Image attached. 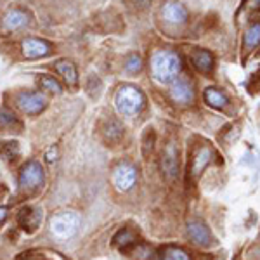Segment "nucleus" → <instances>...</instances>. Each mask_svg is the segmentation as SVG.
<instances>
[{
	"label": "nucleus",
	"instance_id": "f257e3e1",
	"mask_svg": "<svg viewBox=\"0 0 260 260\" xmlns=\"http://www.w3.org/2000/svg\"><path fill=\"white\" fill-rule=\"evenodd\" d=\"M182 70L180 57L172 50H160L151 59V71L153 77L161 83H170L179 77Z\"/></svg>",
	"mask_w": 260,
	"mask_h": 260
},
{
	"label": "nucleus",
	"instance_id": "f03ea898",
	"mask_svg": "<svg viewBox=\"0 0 260 260\" xmlns=\"http://www.w3.org/2000/svg\"><path fill=\"white\" fill-rule=\"evenodd\" d=\"M116 110L125 116H134L137 115L142 106H144V95L139 89L132 85H123L121 89L116 92L115 98Z\"/></svg>",
	"mask_w": 260,
	"mask_h": 260
},
{
	"label": "nucleus",
	"instance_id": "7ed1b4c3",
	"mask_svg": "<svg viewBox=\"0 0 260 260\" xmlns=\"http://www.w3.org/2000/svg\"><path fill=\"white\" fill-rule=\"evenodd\" d=\"M80 229V217L75 212H61L50 219V231L59 240H70Z\"/></svg>",
	"mask_w": 260,
	"mask_h": 260
},
{
	"label": "nucleus",
	"instance_id": "20e7f679",
	"mask_svg": "<svg viewBox=\"0 0 260 260\" xmlns=\"http://www.w3.org/2000/svg\"><path fill=\"white\" fill-rule=\"evenodd\" d=\"M187 236L196 246H201V248H212V246L217 245V240L212 234V231L201 220H191L187 224Z\"/></svg>",
	"mask_w": 260,
	"mask_h": 260
},
{
	"label": "nucleus",
	"instance_id": "39448f33",
	"mask_svg": "<svg viewBox=\"0 0 260 260\" xmlns=\"http://www.w3.org/2000/svg\"><path fill=\"white\" fill-rule=\"evenodd\" d=\"M44 184V169L39 161H30L21 169L19 174V186L26 191L39 189Z\"/></svg>",
	"mask_w": 260,
	"mask_h": 260
},
{
	"label": "nucleus",
	"instance_id": "423d86ee",
	"mask_svg": "<svg viewBox=\"0 0 260 260\" xmlns=\"http://www.w3.org/2000/svg\"><path fill=\"white\" fill-rule=\"evenodd\" d=\"M18 106L26 115H39L47 108V98L42 92H23L18 95Z\"/></svg>",
	"mask_w": 260,
	"mask_h": 260
},
{
	"label": "nucleus",
	"instance_id": "0eeeda50",
	"mask_svg": "<svg viewBox=\"0 0 260 260\" xmlns=\"http://www.w3.org/2000/svg\"><path fill=\"white\" fill-rule=\"evenodd\" d=\"M136 169L132 165H128V163H120L115 169V172H113V182H115L118 191H130L134 184H136Z\"/></svg>",
	"mask_w": 260,
	"mask_h": 260
},
{
	"label": "nucleus",
	"instance_id": "6e6552de",
	"mask_svg": "<svg viewBox=\"0 0 260 260\" xmlns=\"http://www.w3.org/2000/svg\"><path fill=\"white\" fill-rule=\"evenodd\" d=\"M170 95L174 101L180 104H191L194 99V89H192L191 82L186 78H175L170 87Z\"/></svg>",
	"mask_w": 260,
	"mask_h": 260
},
{
	"label": "nucleus",
	"instance_id": "1a4fd4ad",
	"mask_svg": "<svg viewBox=\"0 0 260 260\" xmlns=\"http://www.w3.org/2000/svg\"><path fill=\"white\" fill-rule=\"evenodd\" d=\"M23 54L28 59H37L50 54V44L40 39H26L23 42Z\"/></svg>",
	"mask_w": 260,
	"mask_h": 260
},
{
	"label": "nucleus",
	"instance_id": "9d476101",
	"mask_svg": "<svg viewBox=\"0 0 260 260\" xmlns=\"http://www.w3.org/2000/svg\"><path fill=\"white\" fill-rule=\"evenodd\" d=\"M161 167L169 179H175L179 175V153L174 144H170L169 148L165 149V153H163Z\"/></svg>",
	"mask_w": 260,
	"mask_h": 260
},
{
	"label": "nucleus",
	"instance_id": "9b49d317",
	"mask_svg": "<svg viewBox=\"0 0 260 260\" xmlns=\"http://www.w3.org/2000/svg\"><path fill=\"white\" fill-rule=\"evenodd\" d=\"M18 222L24 231L33 233V231L39 229L42 222V210L40 208H24V210L19 212Z\"/></svg>",
	"mask_w": 260,
	"mask_h": 260
},
{
	"label": "nucleus",
	"instance_id": "f8f14e48",
	"mask_svg": "<svg viewBox=\"0 0 260 260\" xmlns=\"http://www.w3.org/2000/svg\"><path fill=\"white\" fill-rule=\"evenodd\" d=\"M30 23V14L23 9H11L4 16L2 24L6 30H19Z\"/></svg>",
	"mask_w": 260,
	"mask_h": 260
},
{
	"label": "nucleus",
	"instance_id": "ddd939ff",
	"mask_svg": "<svg viewBox=\"0 0 260 260\" xmlns=\"http://www.w3.org/2000/svg\"><path fill=\"white\" fill-rule=\"evenodd\" d=\"M163 18H165L169 23L179 24V23H186L187 21V11L182 4L179 2H167L163 6Z\"/></svg>",
	"mask_w": 260,
	"mask_h": 260
},
{
	"label": "nucleus",
	"instance_id": "4468645a",
	"mask_svg": "<svg viewBox=\"0 0 260 260\" xmlns=\"http://www.w3.org/2000/svg\"><path fill=\"white\" fill-rule=\"evenodd\" d=\"M191 62L196 70L203 71V73H210V71L213 70V64H215L212 54L208 52V50H203V49H198L191 54Z\"/></svg>",
	"mask_w": 260,
	"mask_h": 260
},
{
	"label": "nucleus",
	"instance_id": "2eb2a0df",
	"mask_svg": "<svg viewBox=\"0 0 260 260\" xmlns=\"http://www.w3.org/2000/svg\"><path fill=\"white\" fill-rule=\"evenodd\" d=\"M56 71L61 75L62 78H64L66 83H70V85H77V68H75V64L68 59H61L56 62Z\"/></svg>",
	"mask_w": 260,
	"mask_h": 260
},
{
	"label": "nucleus",
	"instance_id": "dca6fc26",
	"mask_svg": "<svg viewBox=\"0 0 260 260\" xmlns=\"http://www.w3.org/2000/svg\"><path fill=\"white\" fill-rule=\"evenodd\" d=\"M212 158H213V151L210 148H207V146H205V148H201L198 153H196V156H194V163H192V174L200 175L201 172L210 165Z\"/></svg>",
	"mask_w": 260,
	"mask_h": 260
},
{
	"label": "nucleus",
	"instance_id": "f3484780",
	"mask_svg": "<svg viewBox=\"0 0 260 260\" xmlns=\"http://www.w3.org/2000/svg\"><path fill=\"white\" fill-rule=\"evenodd\" d=\"M205 101H207L208 106L215 108V110H222V108L228 106L229 99L225 98V94H222L220 90H217L215 87H208L205 90Z\"/></svg>",
	"mask_w": 260,
	"mask_h": 260
},
{
	"label": "nucleus",
	"instance_id": "a211bd4d",
	"mask_svg": "<svg viewBox=\"0 0 260 260\" xmlns=\"http://www.w3.org/2000/svg\"><path fill=\"white\" fill-rule=\"evenodd\" d=\"M103 134L110 142H116L123 137V127H121L116 120H110V121H106V125L103 127Z\"/></svg>",
	"mask_w": 260,
	"mask_h": 260
},
{
	"label": "nucleus",
	"instance_id": "6ab92c4d",
	"mask_svg": "<svg viewBox=\"0 0 260 260\" xmlns=\"http://www.w3.org/2000/svg\"><path fill=\"white\" fill-rule=\"evenodd\" d=\"M258 44H260V23H253L245 33L243 45H245L246 50H253Z\"/></svg>",
	"mask_w": 260,
	"mask_h": 260
},
{
	"label": "nucleus",
	"instance_id": "aec40b11",
	"mask_svg": "<svg viewBox=\"0 0 260 260\" xmlns=\"http://www.w3.org/2000/svg\"><path fill=\"white\" fill-rule=\"evenodd\" d=\"M113 243H115L116 246H120V248L127 250L128 246H132L134 243H136V236H134L128 229H120L118 234L115 236V240H113Z\"/></svg>",
	"mask_w": 260,
	"mask_h": 260
},
{
	"label": "nucleus",
	"instance_id": "412c9836",
	"mask_svg": "<svg viewBox=\"0 0 260 260\" xmlns=\"http://www.w3.org/2000/svg\"><path fill=\"white\" fill-rule=\"evenodd\" d=\"M14 125H19L14 113H11L9 110H0V128L11 130L14 128Z\"/></svg>",
	"mask_w": 260,
	"mask_h": 260
},
{
	"label": "nucleus",
	"instance_id": "4be33fe9",
	"mask_svg": "<svg viewBox=\"0 0 260 260\" xmlns=\"http://www.w3.org/2000/svg\"><path fill=\"white\" fill-rule=\"evenodd\" d=\"M39 83L42 85V89H47V90H50V92H54V94H61V92H62L61 83L57 82L56 78L49 77V75H42Z\"/></svg>",
	"mask_w": 260,
	"mask_h": 260
},
{
	"label": "nucleus",
	"instance_id": "5701e85b",
	"mask_svg": "<svg viewBox=\"0 0 260 260\" xmlns=\"http://www.w3.org/2000/svg\"><path fill=\"white\" fill-rule=\"evenodd\" d=\"M125 68H127L130 73H136L142 68V61H141V56L139 54H130L125 61Z\"/></svg>",
	"mask_w": 260,
	"mask_h": 260
},
{
	"label": "nucleus",
	"instance_id": "b1692460",
	"mask_svg": "<svg viewBox=\"0 0 260 260\" xmlns=\"http://www.w3.org/2000/svg\"><path fill=\"white\" fill-rule=\"evenodd\" d=\"M165 260H191V258H189V255H187L184 250H180V248H169V250H167Z\"/></svg>",
	"mask_w": 260,
	"mask_h": 260
},
{
	"label": "nucleus",
	"instance_id": "393cba45",
	"mask_svg": "<svg viewBox=\"0 0 260 260\" xmlns=\"http://www.w3.org/2000/svg\"><path fill=\"white\" fill-rule=\"evenodd\" d=\"M56 158H57V149H56V146H54V148H50L47 153V161H54Z\"/></svg>",
	"mask_w": 260,
	"mask_h": 260
},
{
	"label": "nucleus",
	"instance_id": "a878e982",
	"mask_svg": "<svg viewBox=\"0 0 260 260\" xmlns=\"http://www.w3.org/2000/svg\"><path fill=\"white\" fill-rule=\"evenodd\" d=\"M6 219V208H0V222H4Z\"/></svg>",
	"mask_w": 260,
	"mask_h": 260
}]
</instances>
